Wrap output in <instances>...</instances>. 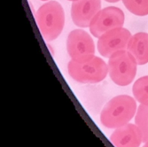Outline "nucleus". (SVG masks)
<instances>
[{
    "label": "nucleus",
    "mask_w": 148,
    "mask_h": 147,
    "mask_svg": "<svg viewBox=\"0 0 148 147\" xmlns=\"http://www.w3.org/2000/svg\"><path fill=\"white\" fill-rule=\"evenodd\" d=\"M137 102L132 97L120 95L113 98L104 106L100 122L107 129H117L128 124L136 115Z\"/></svg>",
    "instance_id": "f257e3e1"
},
{
    "label": "nucleus",
    "mask_w": 148,
    "mask_h": 147,
    "mask_svg": "<svg viewBox=\"0 0 148 147\" xmlns=\"http://www.w3.org/2000/svg\"><path fill=\"white\" fill-rule=\"evenodd\" d=\"M36 20L40 32L45 40L52 41L63 30L65 24L64 10L59 2L49 1L37 10Z\"/></svg>",
    "instance_id": "f03ea898"
},
{
    "label": "nucleus",
    "mask_w": 148,
    "mask_h": 147,
    "mask_svg": "<svg viewBox=\"0 0 148 147\" xmlns=\"http://www.w3.org/2000/svg\"><path fill=\"white\" fill-rule=\"evenodd\" d=\"M68 69L75 81L82 83H99L106 77L109 71L106 62L95 55L82 61L72 59L69 63Z\"/></svg>",
    "instance_id": "7ed1b4c3"
},
{
    "label": "nucleus",
    "mask_w": 148,
    "mask_h": 147,
    "mask_svg": "<svg viewBox=\"0 0 148 147\" xmlns=\"http://www.w3.org/2000/svg\"><path fill=\"white\" fill-rule=\"evenodd\" d=\"M137 61L130 51L122 50L114 52L108 60L109 75L119 86H127L132 83L137 74Z\"/></svg>",
    "instance_id": "20e7f679"
},
{
    "label": "nucleus",
    "mask_w": 148,
    "mask_h": 147,
    "mask_svg": "<svg viewBox=\"0 0 148 147\" xmlns=\"http://www.w3.org/2000/svg\"><path fill=\"white\" fill-rule=\"evenodd\" d=\"M124 13L118 7L109 6L100 10L94 17L90 25V31L95 36L99 38L102 35L112 29L122 28L124 24Z\"/></svg>",
    "instance_id": "39448f33"
},
{
    "label": "nucleus",
    "mask_w": 148,
    "mask_h": 147,
    "mask_svg": "<svg viewBox=\"0 0 148 147\" xmlns=\"http://www.w3.org/2000/svg\"><path fill=\"white\" fill-rule=\"evenodd\" d=\"M68 52L72 59L82 61L94 56L95 45L90 36L82 29L71 31L66 40Z\"/></svg>",
    "instance_id": "423d86ee"
},
{
    "label": "nucleus",
    "mask_w": 148,
    "mask_h": 147,
    "mask_svg": "<svg viewBox=\"0 0 148 147\" xmlns=\"http://www.w3.org/2000/svg\"><path fill=\"white\" fill-rule=\"evenodd\" d=\"M130 32L124 28H117L102 35L98 41V51L105 58H110L114 52L128 47Z\"/></svg>",
    "instance_id": "0eeeda50"
},
{
    "label": "nucleus",
    "mask_w": 148,
    "mask_h": 147,
    "mask_svg": "<svg viewBox=\"0 0 148 147\" xmlns=\"http://www.w3.org/2000/svg\"><path fill=\"white\" fill-rule=\"evenodd\" d=\"M100 10L101 0H75L72 4L71 17L76 26L88 28Z\"/></svg>",
    "instance_id": "6e6552de"
},
{
    "label": "nucleus",
    "mask_w": 148,
    "mask_h": 147,
    "mask_svg": "<svg viewBox=\"0 0 148 147\" xmlns=\"http://www.w3.org/2000/svg\"><path fill=\"white\" fill-rule=\"evenodd\" d=\"M110 141L114 147H139L143 137L136 124L128 123L115 129L110 137Z\"/></svg>",
    "instance_id": "1a4fd4ad"
},
{
    "label": "nucleus",
    "mask_w": 148,
    "mask_h": 147,
    "mask_svg": "<svg viewBox=\"0 0 148 147\" xmlns=\"http://www.w3.org/2000/svg\"><path fill=\"white\" fill-rule=\"evenodd\" d=\"M127 49L135 58L138 65L148 63V34L138 32L133 35L130 39Z\"/></svg>",
    "instance_id": "9d476101"
},
{
    "label": "nucleus",
    "mask_w": 148,
    "mask_h": 147,
    "mask_svg": "<svg viewBox=\"0 0 148 147\" xmlns=\"http://www.w3.org/2000/svg\"><path fill=\"white\" fill-rule=\"evenodd\" d=\"M133 95L141 105H148V75L138 78L132 88Z\"/></svg>",
    "instance_id": "9b49d317"
},
{
    "label": "nucleus",
    "mask_w": 148,
    "mask_h": 147,
    "mask_svg": "<svg viewBox=\"0 0 148 147\" xmlns=\"http://www.w3.org/2000/svg\"><path fill=\"white\" fill-rule=\"evenodd\" d=\"M135 124L139 129L143 143L148 142V105H140L135 115Z\"/></svg>",
    "instance_id": "f8f14e48"
},
{
    "label": "nucleus",
    "mask_w": 148,
    "mask_h": 147,
    "mask_svg": "<svg viewBox=\"0 0 148 147\" xmlns=\"http://www.w3.org/2000/svg\"><path fill=\"white\" fill-rule=\"evenodd\" d=\"M125 7L133 14L145 16L148 14V0H123Z\"/></svg>",
    "instance_id": "ddd939ff"
},
{
    "label": "nucleus",
    "mask_w": 148,
    "mask_h": 147,
    "mask_svg": "<svg viewBox=\"0 0 148 147\" xmlns=\"http://www.w3.org/2000/svg\"><path fill=\"white\" fill-rule=\"evenodd\" d=\"M106 1L109 2V3H116V2L120 1V0H106Z\"/></svg>",
    "instance_id": "4468645a"
},
{
    "label": "nucleus",
    "mask_w": 148,
    "mask_h": 147,
    "mask_svg": "<svg viewBox=\"0 0 148 147\" xmlns=\"http://www.w3.org/2000/svg\"><path fill=\"white\" fill-rule=\"evenodd\" d=\"M143 147H148V142L145 143V144H144V146H143Z\"/></svg>",
    "instance_id": "2eb2a0df"
},
{
    "label": "nucleus",
    "mask_w": 148,
    "mask_h": 147,
    "mask_svg": "<svg viewBox=\"0 0 148 147\" xmlns=\"http://www.w3.org/2000/svg\"><path fill=\"white\" fill-rule=\"evenodd\" d=\"M69 1H75V0H69Z\"/></svg>",
    "instance_id": "dca6fc26"
},
{
    "label": "nucleus",
    "mask_w": 148,
    "mask_h": 147,
    "mask_svg": "<svg viewBox=\"0 0 148 147\" xmlns=\"http://www.w3.org/2000/svg\"><path fill=\"white\" fill-rule=\"evenodd\" d=\"M42 1H47V0H42Z\"/></svg>",
    "instance_id": "f3484780"
}]
</instances>
